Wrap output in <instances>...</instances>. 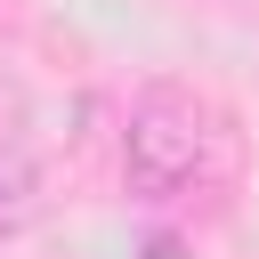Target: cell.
Listing matches in <instances>:
<instances>
[{"label": "cell", "mask_w": 259, "mask_h": 259, "mask_svg": "<svg viewBox=\"0 0 259 259\" xmlns=\"http://www.w3.org/2000/svg\"><path fill=\"white\" fill-rule=\"evenodd\" d=\"M210 154V105L178 81H146L121 113V186L138 202H170L202 178Z\"/></svg>", "instance_id": "obj_1"}, {"label": "cell", "mask_w": 259, "mask_h": 259, "mask_svg": "<svg viewBox=\"0 0 259 259\" xmlns=\"http://www.w3.org/2000/svg\"><path fill=\"white\" fill-rule=\"evenodd\" d=\"M40 210H49V186H40V162H32L24 146H0V243L32 235V227H40Z\"/></svg>", "instance_id": "obj_2"}]
</instances>
